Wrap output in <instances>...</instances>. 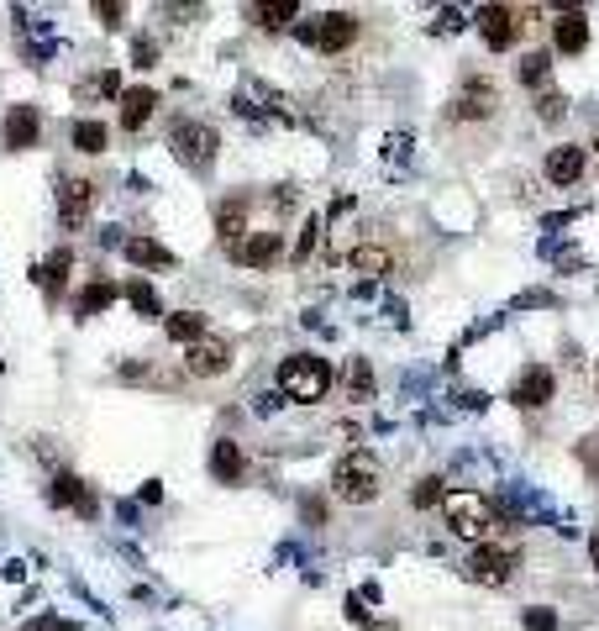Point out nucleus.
I'll list each match as a JSON object with an SVG mask.
<instances>
[{
	"label": "nucleus",
	"mask_w": 599,
	"mask_h": 631,
	"mask_svg": "<svg viewBox=\"0 0 599 631\" xmlns=\"http://www.w3.org/2000/svg\"><path fill=\"white\" fill-rule=\"evenodd\" d=\"M279 390L295 400V405H321L332 395V363L316 358V353H295L279 363Z\"/></svg>",
	"instance_id": "1"
},
{
	"label": "nucleus",
	"mask_w": 599,
	"mask_h": 631,
	"mask_svg": "<svg viewBox=\"0 0 599 631\" xmlns=\"http://www.w3.org/2000/svg\"><path fill=\"white\" fill-rule=\"evenodd\" d=\"M332 495L347 500V505H368L384 495V468L374 453H347L337 468H332Z\"/></svg>",
	"instance_id": "2"
},
{
	"label": "nucleus",
	"mask_w": 599,
	"mask_h": 631,
	"mask_svg": "<svg viewBox=\"0 0 599 631\" xmlns=\"http://www.w3.org/2000/svg\"><path fill=\"white\" fill-rule=\"evenodd\" d=\"M169 148H174V158H179L184 169L205 174V169L216 164V153H221V137H216V127H205V121H174Z\"/></svg>",
	"instance_id": "3"
},
{
	"label": "nucleus",
	"mask_w": 599,
	"mask_h": 631,
	"mask_svg": "<svg viewBox=\"0 0 599 631\" xmlns=\"http://www.w3.org/2000/svg\"><path fill=\"white\" fill-rule=\"evenodd\" d=\"M442 516H447V532L452 537H468V542H479L489 532V521H494V505L479 495V490H452L442 500Z\"/></svg>",
	"instance_id": "4"
},
{
	"label": "nucleus",
	"mask_w": 599,
	"mask_h": 631,
	"mask_svg": "<svg viewBox=\"0 0 599 631\" xmlns=\"http://www.w3.org/2000/svg\"><path fill=\"white\" fill-rule=\"evenodd\" d=\"M515 568H521V553H515V547L484 542V547H473V553H468L463 579H468V584H489V589H500V584L515 579Z\"/></svg>",
	"instance_id": "5"
},
{
	"label": "nucleus",
	"mask_w": 599,
	"mask_h": 631,
	"mask_svg": "<svg viewBox=\"0 0 599 631\" xmlns=\"http://www.w3.org/2000/svg\"><path fill=\"white\" fill-rule=\"evenodd\" d=\"M295 32H300V43H311L316 53H347L358 43V16L353 11H326V16H316V22L295 27Z\"/></svg>",
	"instance_id": "6"
},
{
	"label": "nucleus",
	"mask_w": 599,
	"mask_h": 631,
	"mask_svg": "<svg viewBox=\"0 0 599 631\" xmlns=\"http://www.w3.org/2000/svg\"><path fill=\"white\" fill-rule=\"evenodd\" d=\"M494 111H500V85H494L489 74H468L458 85V95L447 100L452 121H489Z\"/></svg>",
	"instance_id": "7"
},
{
	"label": "nucleus",
	"mask_w": 599,
	"mask_h": 631,
	"mask_svg": "<svg viewBox=\"0 0 599 631\" xmlns=\"http://www.w3.org/2000/svg\"><path fill=\"white\" fill-rule=\"evenodd\" d=\"M479 37L494 48V53H505V48H515L521 43V32H526V22H531V11H521V6H484L479 16Z\"/></svg>",
	"instance_id": "8"
},
{
	"label": "nucleus",
	"mask_w": 599,
	"mask_h": 631,
	"mask_svg": "<svg viewBox=\"0 0 599 631\" xmlns=\"http://www.w3.org/2000/svg\"><path fill=\"white\" fill-rule=\"evenodd\" d=\"M90 206H95V179L74 174V179H64V185H58V221H64L69 232H79V227L90 221Z\"/></svg>",
	"instance_id": "9"
},
{
	"label": "nucleus",
	"mask_w": 599,
	"mask_h": 631,
	"mask_svg": "<svg viewBox=\"0 0 599 631\" xmlns=\"http://www.w3.org/2000/svg\"><path fill=\"white\" fill-rule=\"evenodd\" d=\"M184 369H190L195 379H216L232 369V342L226 337H200L195 348H184Z\"/></svg>",
	"instance_id": "10"
},
{
	"label": "nucleus",
	"mask_w": 599,
	"mask_h": 631,
	"mask_svg": "<svg viewBox=\"0 0 599 631\" xmlns=\"http://www.w3.org/2000/svg\"><path fill=\"white\" fill-rule=\"evenodd\" d=\"M48 500H53V505H69V511H74V516H85V521L100 511L95 490H90V484L79 479V474H53V484H48Z\"/></svg>",
	"instance_id": "11"
},
{
	"label": "nucleus",
	"mask_w": 599,
	"mask_h": 631,
	"mask_svg": "<svg viewBox=\"0 0 599 631\" xmlns=\"http://www.w3.org/2000/svg\"><path fill=\"white\" fill-rule=\"evenodd\" d=\"M552 390H557V379H552V369H542V363H531V369H521V379H515V390H510V400L521 405V411H542V405L552 400Z\"/></svg>",
	"instance_id": "12"
},
{
	"label": "nucleus",
	"mask_w": 599,
	"mask_h": 631,
	"mask_svg": "<svg viewBox=\"0 0 599 631\" xmlns=\"http://www.w3.org/2000/svg\"><path fill=\"white\" fill-rule=\"evenodd\" d=\"M279 253H284V237L279 232H247V242L232 253L242 269H268V263H279Z\"/></svg>",
	"instance_id": "13"
},
{
	"label": "nucleus",
	"mask_w": 599,
	"mask_h": 631,
	"mask_svg": "<svg viewBox=\"0 0 599 631\" xmlns=\"http://www.w3.org/2000/svg\"><path fill=\"white\" fill-rule=\"evenodd\" d=\"M37 132H43V116H37V106H11V111H6V132H0V137H6L11 153L32 148Z\"/></svg>",
	"instance_id": "14"
},
{
	"label": "nucleus",
	"mask_w": 599,
	"mask_h": 631,
	"mask_svg": "<svg viewBox=\"0 0 599 631\" xmlns=\"http://www.w3.org/2000/svg\"><path fill=\"white\" fill-rule=\"evenodd\" d=\"M153 111H158V90H153V85H132V90H121V127H127V132H142Z\"/></svg>",
	"instance_id": "15"
},
{
	"label": "nucleus",
	"mask_w": 599,
	"mask_h": 631,
	"mask_svg": "<svg viewBox=\"0 0 599 631\" xmlns=\"http://www.w3.org/2000/svg\"><path fill=\"white\" fill-rule=\"evenodd\" d=\"M584 169H589V158H584V148H573V142L547 153V179L552 185H563V190H573L578 179H584Z\"/></svg>",
	"instance_id": "16"
},
{
	"label": "nucleus",
	"mask_w": 599,
	"mask_h": 631,
	"mask_svg": "<svg viewBox=\"0 0 599 631\" xmlns=\"http://www.w3.org/2000/svg\"><path fill=\"white\" fill-rule=\"evenodd\" d=\"M216 237H221L226 253H237L242 242H247V206H242V200H221V211H216Z\"/></svg>",
	"instance_id": "17"
},
{
	"label": "nucleus",
	"mask_w": 599,
	"mask_h": 631,
	"mask_svg": "<svg viewBox=\"0 0 599 631\" xmlns=\"http://www.w3.org/2000/svg\"><path fill=\"white\" fill-rule=\"evenodd\" d=\"M552 43H557V53H584L589 48V16L584 11H563L552 22Z\"/></svg>",
	"instance_id": "18"
},
{
	"label": "nucleus",
	"mask_w": 599,
	"mask_h": 631,
	"mask_svg": "<svg viewBox=\"0 0 599 631\" xmlns=\"http://www.w3.org/2000/svg\"><path fill=\"white\" fill-rule=\"evenodd\" d=\"M211 474H216L221 484H237V479L247 474V453H242L232 437H221V442L211 447Z\"/></svg>",
	"instance_id": "19"
},
{
	"label": "nucleus",
	"mask_w": 599,
	"mask_h": 631,
	"mask_svg": "<svg viewBox=\"0 0 599 631\" xmlns=\"http://www.w3.org/2000/svg\"><path fill=\"white\" fill-rule=\"evenodd\" d=\"M347 263H353V274H363V279H379V274H389V248L384 242H358L353 253H347Z\"/></svg>",
	"instance_id": "20"
},
{
	"label": "nucleus",
	"mask_w": 599,
	"mask_h": 631,
	"mask_svg": "<svg viewBox=\"0 0 599 631\" xmlns=\"http://www.w3.org/2000/svg\"><path fill=\"white\" fill-rule=\"evenodd\" d=\"M121 248H127V258L137 263V269H174V253L153 237H127Z\"/></svg>",
	"instance_id": "21"
},
{
	"label": "nucleus",
	"mask_w": 599,
	"mask_h": 631,
	"mask_svg": "<svg viewBox=\"0 0 599 631\" xmlns=\"http://www.w3.org/2000/svg\"><path fill=\"white\" fill-rule=\"evenodd\" d=\"M69 269H74V248H58L43 269H37V284H43V295L48 300H58L64 295V279H69Z\"/></svg>",
	"instance_id": "22"
},
{
	"label": "nucleus",
	"mask_w": 599,
	"mask_h": 631,
	"mask_svg": "<svg viewBox=\"0 0 599 631\" xmlns=\"http://www.w3.org/2000/svg\"><path fill=\"white\" fill-rule=\"evenodd\" d=\"M116 284L111 279H95V284H85V290H79V300H74V316H100V311H111L116 305Z\"/></svg>",
	"instance_id": "23"
},
{
	"label": "nucleus",
	"mask_w": 599,
	"mask_h": 631,
	"mask_svg": "<svg viewBox=\"0 0 599 631\" xmlns=\"http://www.w3.org/2000/svg\"><path fill=\"white\" fill-rule=\"evenodd\" d=\"M163 332H169V342L195 348V342L205 337V316L200 311H174V316H163Z\"/></svg>",
	"instance_id": "24"
},
{
	"label": "nucleus",
	"mask_w": 599,
	"mask_h": 631,
	"mask_svg": "<svg viewBox=\"0 0 599 631\" xmlns=\"http://www.w3.org/2000/svg\"><path fill=\"white\" fill-rule=\"evenodd\" d=\"M295 16H300L295 0H279V6H247V22L263 27V32H284L289 22H295Z\"/></svg>",
	"instance_id": "25"
},
{
	"label": "nucleus",
	"mask_w": 599,
	"mask_h": 631,
	"mask_svg": "<svg viewBox=\"0 0 599 631\" xmlns=\"http://www.w3.org/2000/svg\"><path fill=\"white\" fill-rule=\"evenodd\" d=\"M342 390H347V400H374V369H368V358H347Z\"/></svg>",
	"instance_id": "26"
},
{
	"label": "nucleus",
	"mask_w": 599,
	"mask_h": 631,
	"mask_svg": "<svg viewBox=\"0 0 599 631\" xmlns=\"http://www.w3.org/2000/svg\"><path fill=\"white\" fill-rule=\"evenodd\" d=\"M515 74H521V85H526V90H542V95L552 90V58H547V53H526Z\"/></svg>",
	"instance_id": "27"
},
{
	"label": "nucleus",
	"mask_w": 599,
	"mask_h": 631,
	"mask_svg": "<svg viewBox=\"0 0 599 631\" xmlns=\"http://www.w3.org/2000/svg\"><path fill=\"white\" fill-rule=\"evenodd\" d=\"M74 95H79V100H111V95H121V74H116V69H100V74H90V79H79Z\"/></svg>",
	"instance_id": "28"
},
{
	"label": "nucleus",
	"mask_w": 599,
	"mask_h": 631,
	"mask_svg": "<svg viewBox=\"0 0 599 631\" xmlns=\"http://www.w3.org/2000/svg\"><path fill=\"white\" fill-rule=\"evenodd\" d=\"M106 142H111V132H106V121H79V127H74V148L79 153H106Z\"/></svg>",
	"instance_id": "29"
},
{
	"label": "nucleus",
	"mask_w": 599,
	"mask_h": 631,
	"mask_svg": "<svg viewBox=\"0 0 599 631\" xmlns=\"http://www.w3.org/2000/svg\"><path fill=\"white\" fill-rule=\"evenodd\" d=\"M127 300H132V311H137V316H148V321L163 316V300H158V290H153L148 279H132V284H127Z\"/></svg>",
	"instance_id": "30"
},
{
	"label": "nucleus",
	"mask_w": 599,
	"mask_h": 631,
	"mask_svg": "<svg viewBox=\"0 0 599 631\" xmlns=\"http://www.w3.org/2000/svg\"><path fill=\"white\" fill-rule=\"evenodd\" d=\"M326 227H321V216H311L300 227V242H295V263H311V253H316V237H321Z\"/></svg>",
	"instance_id": "31"
},
{
	"label": "nucleus",
	"mask_w": 599,
	"mask_h": 631,
	"mask_svg": "<svg viewBox=\"0 0 599 631\" xmlns=\"http://www.w3.org/2000/svg\"><path fill=\"white\" fill-rule=\"evenodd\" d=\"M410 500H416L421 511H431V505H442V500H447V490H442V479H437V474H426V479L416 484V495H410Z\"/></svg>",
	"instance_id": "32"
},
{
	"label": "nucleus",
	"mask_w": 599,
	"mask_h": 631,
	"mask_svg": "<svg viewBox=\"0 0 599 631\" xmlns=\"http://www.w3.org/2000/svg\"><path fill=\"white\" fill-rule=\"evenodd\" d=\"M95 16H100V27H121V16H127V6H121V0H95Z\"/></svg>",
	"instance_id": "33"
},
{
	"label": "nucleus",
	"mask_w": 599,
	"mask_h": 631,
	"mask_svg": "<svg viewBox=\"0 0 599 631\" xmlns=\"http://www.w3.org/2000/svg\"><path fill=\"white\" fill-rule=\"evenodd\" d=\"M521 621H526V631H557V616H552L547 605H531Z\"/></svg>",
	"instance_id": "34"
},
{
	"label": "nucleus",
	"mask_w": 599,
	"mask_h": 631,
	"mask_svg": "<svg viewBox=\"0 0 599 631\" xmlns=\"http://www.w3.org/2000/svg\"><path fill=\"white\" fill-rule=\"evenodd\" d=\"M578 463H584L589 479L599 484V437H584V442H578Z\"/></svg>",
	"instance_id": "35"
},
{
	"label": "nucleus",
	"mask_w": 599,
	"mask_h": 631,
	"mask_svg": "<svg viewBox=\"0 0 599 631\" xmlns=\"http://www.w3.org/2000/svg\"><path fill=\"white\" fill-rule=\"evenodd\" d=\"M132 64L137 69H153L158 64V43H153V37H137V43H132Z\"/></svg>",
	"instance_id": "36"
},
{
	"label": "nucleus",
	"mask_w": 599,
	"mask_h": 631,
	"mask_svg": "<svg viewBox=\"0 0 599 631\" xmlns=\"http://www.w3.org/2000/svg\"><path fill=\"white\" fill-rule=\"evenodd\" d=\"M542 121H563V95H557V90L542 95Z\"/></svg>",
	"instance_id": "37"
},
{
	"label": "nucleus",
	"mask_w": 599,
	"mask_h": 631,
	"mask_svg": "<svg viewBox=\"0 0 599 631\" xmlns=\"http://www.w3.org/2000/svg\"><path fill=\"white\" fill-rule=\"evenodd\" d=\"M300 511H305V521H311V526H326V500H316V495H311V500L300 505Z\"/></svg>",
	"instance_id": "38"
},
{
	"label": "nucleus",
	"mask_w": 599,
	"mask_h": 631,
	"mask_svg": "<svg viewBox=\"0 0 599 631\" xmlns=\"http://www.w3.org/2000/svg\"><path fill=\"white\" fill-rule=\"evenodd\" d=\"M142 500L158 505V500H163V484H158V479H153V484H142Z\"/></svg>",
	"instance_id": "39"
},
{
	"label": "nucleus",
	"mask_w": 599,
	"mask_h": 631,
	"mask_svg": "<svg viewBox=\"0 0 599 631\" xmlns=\"http://www.w3.org/2000/svg\"><path fill=\"white\" fill-rule=\"evenodd\" d=\"M594 568H599V537H594Z\"/></svg>",
	"instance_id": "40"
}]
</instances>
